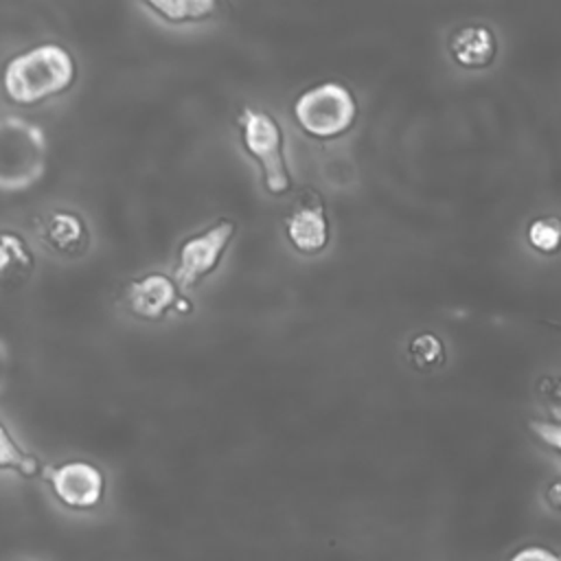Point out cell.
<instances>
[{
  "instance_id": "1",
  "label": "cell",
  "mask_w": 561,
  "mask_h": 561,
  "mask_svg": "<svg viewBox=\"0 0 561 561\" xmlns=\"http://www.w3.org/2000/svg\"><path fill=\"white\" fill-rule=\"evenodd\" d=\"M77 77L75 57L59 44H37L11 57L2 70V90L18 105H39L64 94Z\"/></svg>"
},
{
  "instance_id": "2",
  "label": "cell",
  "mask_w": 561,
  "mask_h": 561,
  "mask_svg": "<svg viewBox=\"0 0 561 561\" xmlns=\"http://www.w3.org/2000/svg\"><path fill=\"white\" fill-rule=\"evenodd\" d=\"M46 169L48 140L42 127L20 116H0V191H28Z\"/></svg>"
},
{
  "instance_id": "3",
  "label": "cell",
  "mask_w": 561,
  "mask_h": 561,
  "mask_svg": "<svg viewBox=\"0 0 561 561\" xmlns=\"http://www.w3.org/2000/svg\"><path fill=\"white\" fill-rule=\"evenodd\" d=\"M298 127L318 140L346 134L357 118L355 94L340 81H322L302 90L291 105Z\"/></svg>"
},
{
  "instance_id": "4",
  "label": "cell",
  "mask_w": 561,
  "mask_h": 561,
  "mask_svg": "<svg viewBox=\"0 0 561 561\" xmlns=\"http://www.w3.org/2000/svg\"><path fill=\"white\" fill-rule=\"evenodd\" d=\"M237 123L245 151L261 167L265 188L272 195L287 193L291 188V175L285 160V138L278 121L261 107L243 105Z\"/></svg>"
},
{
  "instance_id": "5",
  "label": "cell",
  "mask_w": 561,
  "mask_h": 561,
  "mask_svg": "<svg viewBox=\"0 0 561 561\" xmlns=\"http://www.w3.org/2000/svg\"><path fill=\"white\" fill-rule=\"evenodd\" d=\"M234 232L237 226L230 219H219L210 228L184 239L178 250L173 270V280L178 287H195L202 278L213 274L219 267V261Z\"/></svg>"
},
{
  "instance_id": "6",
  "label": "cell",
  "mask_w": 561,
  "mask_h": 561,
  "mask_svg": "<svg viewBox=\"0 0 561 561\" xmlns=\"http://www.w3.org/2000/svg\"><path fill=\"white\" fill-rule=\"evenodd\" d=\"M53 495L70 511H92L103 502L105 476L88 460H68L44 469Z\"/></svg>"
},
{
  "instance_id": "7",
  "label": "cell",
  "mask_w": 561,
  "mask_h": 561,
  "mask_svg": "<svg viewBox=\"0 0 561 561\" xmlns=\"http://www.w3.org/2000/svg\"><path fill=\"white\" fill-rule=\"evenodd\" d=\"M125 309L140 320H162L169 311H188L191 305L180 296L178 283L160 272L131 278L123 291Z\"/></svg>"
},
{
  "instance_id": "8",
  "label": "cell",
  "mask_w": 561,
  "mask_h": 561,
  "mask_svg": "<svg viewBox=\"0 0 561 561\" xmlns=\"http://www.w3.org/2000/svg\"><path fill=\"white\" fill-rule=\"evenodd\" d=\"M285 232L294 250L300 254H318L329 243V219L324 213L322 197L307 188L300 199L285 217Z\"/></svg>"
},
{
  "instance_id": "9",
  "label": "cell",
  "mask_w": 561,
  "mask_h": 561,
  "mask_svg": "<svg viewBox=\"0 0 561 561\" xmlns=\"http://www.w3.org/2000/svg\"><path fill=\"white\" fill-rule=\"evenodd\" d=\"M39 234L48 248L64 256H79L90 248V228L85 219L70 208L50 210L39 226Z\"/></svg>"
},
{
  "instance_id": "10",
  "label": "cell",
  "mask_w": 561,
  "mask_h": 561,
  "mask_svg": "<svg viewBox=\"0 0 561 561\" xmlns=\"http://www.w3.org/2000/svg\"><path fill=\"white\" fill-rule=\"evenodd\" d=\"M449 55L462 68H486L497 55L495 33L484 24H467L451 33Z\"/></svg>"
},
{
  "instance_id": "11",
  "label": "cell",
  "mask_w": 561,
  "mask_h": 561,
  "mask_svg": "<svg viewBox=\"0 0 561 561\" xmlns=\"http://www.w3.org/2000/svg\"><path fill=\"white\" fill-rule=\"evenodd\" d=\"M35 272V254L26 239L9 228L0 230V287H20Z\"/></svg>"
},
{
  "instance_id": "12",
  "label": "cell",
  "mask_w": 561,
  "mask_h": 561,
  "mask_svg": "<svg viewBox=\"0 0 561 561\" xmlns=\"http://www.w3.org/2000/svg\"><path fill=\"white\" fill-rule=\"evenodd\" d=\"M408 362L419 373H430L443 366L445 344L434 331H421L408 342Z\"/></svg>"
},
{
  "instance_id": "13",
  "label": "cell",
  "mask_w": 561,
  "mask_h": 561,
  "mask_svg": "<svg viewBox=\"0 0 561 561\" xmlns=\"http://www.w3.org/2000/svg\"><path fill=\"white\" fill-rule=\"evenodd\" d=\"M0 471H13L22 478H33L42 471L39 460L26 454L0 421Z\"/></svg>"
},
{
  "instance_id": "14",
  "label": "cell",
  "mask_w": 561,
  "mask_h": 561,
  "mask_svg": "<svg viewBox=\"0 0 561 561\" xmlns=\"http://www.w3.org/2000/svg\"><path fill=\"white\" fill-rule=\"evenodd\" d=\"M149 11H153L156 15H160L164 22L171 24H184V22H199L206 20L215 13V2H193V0H184V2H149L145 4Z\"/></svg>"
},
{
  "instance_id": "15",
  "label": "cell",
  "mask_w": 561,
  "mask_h": 561,
  "mask_svg": "<svg viewBox=\"0 0 561 561\" xmlns=\"http://www.w3.org/2000/svg\"><path fill=\"white\" fill-rule=\"evenodd\" d=\"M526 239L533 250L539 254H557L561 250V217L559 215H541L533 219L526 228Z\"/></svg>"
},
{
  "instance_id": "16",
  "label": "cell",
  "mask_w": 561,
  "mask_h": 561,
  "mask_svg": "<svg viewBox=\"0 0 561 561\" xmlns=\"http://www.w3.org/2000/svg\"><path fill=\"white\" fill-rule=\"evenodd\" d=\"M528 427L543 445L561 454V421H528Z\"/></svg>"
},
{
  "instance_id": "17",
  "label": "cell",
  "mask_w": 561,
  "mask_h": 561,
  "mask_svg": "<svg viewBox=\"0 0 561 561\" xmlns=\"http://www.w3.org/2000/svg\"><path fill=\"white\" fill-rule=\"evenodd\" d=\"M508 561H561V552L548 548V546H539V543H530L524 546L519 550H515Z\"/></svg>"
},
{
  "instance_id": "18",
  "label": "cell",
  "mask_w": 561,
  "mask_h": 561,
  "mask_svg": "<svg viewBox=\"0 0 561 561\" xmlns=\"http://www.w3.org/2000/svg\"><path fill=\"white\" fill-rule=\"evenodd\" d=\"M543 497H546V504H548L554 513L561 515V478L552 480V482L546 486Z\"/></svg>"
},
{
  "instance_id": "19",
  "label": "cell",
  "mask_w": 561,
  "mask_h": 561,
  "mask_svg": "<svg viewBox=\"0 0 561 561\" xmlns=\"http://www.w3.org/2000/svg\"><path fill=\"white\" fill-rule=\"evenodd\" d=\"M7 375H9V351H7L4 342L0 340V392L7 383Z\"/></svg>"
}]
</instances>
